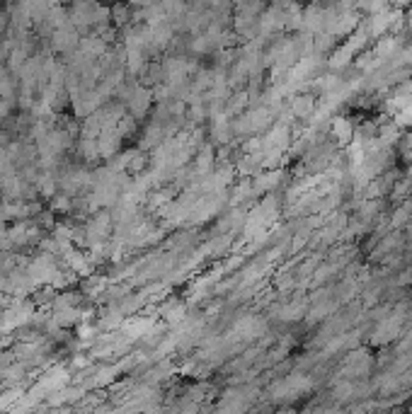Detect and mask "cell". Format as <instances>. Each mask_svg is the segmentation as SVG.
<instances>
[{"label":"cell","instance_id":"6da1fadb","mask_svg":"<svg viewBox=\"0 0 412 414\" xmlns=\"http://www.w3.org/2000/svg\"><path fill=\"white\" fill-rule=\"evenodd\" d=\"M311 388H313V380H311V375L291 373V375H286L284 380H277L269 393H272V397H277V400H293V397H301V395H306Z\"/></svg>","mask_w":412,"mask_h":414},{"label":"cell","instance_id":"7a4b0ae2","mask_svg":"<svg viewBox=\"0 0 412 414\" xmlns=\"http://www.w3.org/2000/svg\"><path fill=\"white\" fill-rule=\"evenodd\" d=\"M371 354L366 349L362 351H352V354L344 359L342 368H340V378H366L371 373Z\"/></svg>","mask_w":412,"mask_h":414},{"label":"cell","instance_id":"3957f363","mask_svg":"<svg viewBox=\"0 0 412 414\" xmlns=\"http://www.w3.org/2000/svg\"><path fill=\"white\" fill-rule=\"evenodd\" d=\"M402 320H405V315H402L400 310L393 313V315H388V313H386V315L378 320V327H376V332H373V337H371L373 344L383 346V344H388V342L395 339V337L400 335Z\"/></svg>","mask_w":412,"mask_h":414},{"label":"cell","instance_id":"277c9868","mask_svg":"<svg viewBox=\"0 0 412 414\" xmlns=\"http://www.w3.org/2000/svg\"><path fill=\"white\" fill-rule=\"evenodd\" d=\"M49 44H51V51L68 56V54H73V51H78L80 34H78V30H75L73 25L61 27V30H56L54 34L49 37Z\"/></svg>","mask_w":412,"mask_h":414},{"label":"cell","instance_id":"5b68a950","mask_svg":"<svg viewBox=\"0 0 412 414\" xmlns=\"http://www.w3.org/2000/svg\"><path fill=\"white\" fill-rule=\"evenodd\" d=\"M110 228H112V216L107 211H99L88 223V228H85V242L88 245H102L110 237Z\"/></svg>","mask_w":412,"mask_h":414},{"label":"cell","instance_id":"8992f818","mask_svg":"<svg viewBox=\"0 0 412 414\" xmlns=\"http://www.w3.org/2000/svg\"><path fill=\"white\" fill-rule=\"evenodd\" d=\"M107 41L102 39L99 34H90V37H83L80 39V44H78V51L80 54H85V56H90V59H95V61H99L102 56L107 54Z\"/></svg>","mask_w":412,"mask_h":414},{"label":"cell","instance_id":"52a82bcc","mask_svg":"<svg viewBox=\"0 0 412 414\" xmlns=\"http://www.w3.org/2000/svg\"><path fill=\"white\" fill-rule=\"evenodd\" d=\"M269 121H272V112L264 107H257V109H253L248 117H243L238 131H259V128H264Z\"/></svg>","mask_w":412,"mask_h":414},{"label":"cell","instance_id":"ba28073f","mask_svg":"<svg viewBox=\"0 0 412 414\" xmlns=\"http://www.w3.org/2000/svg\"><path fill=\"white\" fill-rule=\"evenodd\" d=\"M291 112L301 119L311 117V114L315 112V97L313 95H296L291 102Z\"/></svg>","mask_w":412,"mask_h":414},{"label":"cell","instance_id":"9c48e42d","mask_svg":"<svg viewBox=\"0 0 412 414\" xmlns=\"http://www.w3.org/2000/svg\"><path fill=\"white\" fill-rule=\"evenodd\" d=\"M303 313H306V306H303L301 301H293V303H284V306H279L277 310H274V315L279 317V320H301Z\"/></svg>","mask_w":412,"mask_h":414},{"label":"cell","instance_id":"30bf717a","mask_svg":"<svg viewBox=\"0 0 412 414\" xmlns=\"http://www.w3.org/2000/svg\"><path fill=\"white\" fill-rule=\"evenodd\" d=\"M402 247V235L400 233H391V235L383 237V242H378V247L373 250V257H386L391 252L400 250Z\"/></svg>","mask_w":412,"mask_h":414},{"label":"cell","instance_id":"8fae6325","mask_svg":"<svg viewBox=\"0 0 412 414\" xmlns=\"http://www.w3.org/2000/svg\"><path fill=\"white\" fill-rule=\"evenodd\" d=\"M333 131H335V136H337V141L342 146H347L354 136V128H352V124H349V119H342V117H337L333 121Z\"/></svg>","mask_w":412,"mask_h":414},{"label":"cell","instance_id":"7c38bea8","mask_svg":"<svg viewBox=\"0 0 412 414\" xmlns=\"http://www.w3.org/2000/svg\"><path fill=\"white\" fill-rule=\"evenodd\" d=\"M112 20H115V25L126 27V25H129V20H131V8L115 6V8H112Z\"/></svg>","mask_w":412,"mask_h":414},{"label":"cell","instance_id":"4fadbf2b","mask_svg":"<svg viewBox=\"0 0 412 414\" xmlns=\"http://www.w3.org/2000/svg\"><path fill=\"white\" fill-rule=\"evenodd\" d=\"M393 284H395V286H407V284H412V266H407L402 274H398Z\"/></svg>","mask_w":412,"mask_h":414},{"label":"cell","instance_id":"5bb4252c","mask_svg":"<svg viewBox=\"0 0 412 414\" xmlns=\"http://www.w3.org/2000/svg\"><path fill=\"white\" fill-rule=\"evenodd\" d=\"M8 27H10V12L0 10V39H3V37H6Z\"/></svg>","mask_w":412,"mask_h":414}]
</instances>
